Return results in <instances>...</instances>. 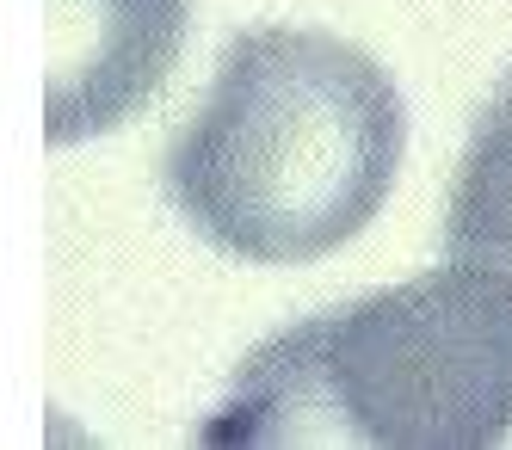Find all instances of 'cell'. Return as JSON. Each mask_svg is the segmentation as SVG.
<instances>
[{"label": "cell", "mask_w": 512, "mask_h": 450, "mask_svg": "<svg viewBox=\"0 0 512 450\" xmlns=\"http://www.w3.org/2000/svg\"><path fill=\"white\" fill-rule=\"evenodd\" d=\"M445 259L512 284V74L475 111V130L451 185Z\"/></svg>", "instance_id": "4"}, {"label": "cell", "mask_w": 512, "mask_h": 450, "mask_svg": "<svg viewBox=\"0 0 512 450\" xmlns=\"http://www.w3.org/2000/svg\"><path fill=\"white\" fill-rule=\"evenodd\" d=\"M186 19V0H50V142L68 148L136 118L173 74Z\"/></svg>", "instance_id": "3"}, {"label": "cell", "mask_w": 512, "mask_h": 450, "mask_svg": "<svg viewBox=\"0 0 512 450\" xmlns=\"http://www.w3.org/2000/svg\"><path fill=\"white\" fill-rule=\"evenodd\" d=\"M408 111L377 56L334 31L260 25L216 56L198 118L167 148V198L247 266H309L371 229Z\"/></svg>", "instance_id": "1"}, {"label": "cell", "mask_w": 512, "mask_h": 450, "mask_svg": "<svg viewBox=\"0 0 512 450\" xmlns=\"http://www.w3.org/2000/svg\"><path fill=\"white\" fill-rule=\"evenodd\" d=\"M210 444L488 450L512 438V284L438 266L247 358Z\"/></svg>", "instance_id": "2"}]
</instances>
